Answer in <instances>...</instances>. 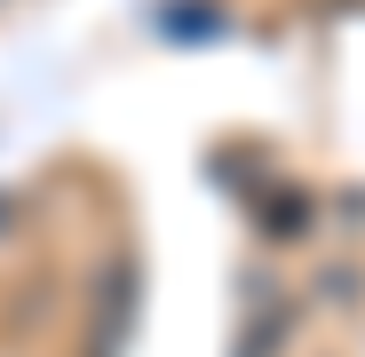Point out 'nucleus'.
Returning <instances> with one entry per match:
<instances>
[{
    "label": "nucleus",
    "instance_id": "obj_1",
    "mask_svg": "<svg viewBox=\"0 0 365 357\" xmlns=\"http://www.w3.org/2000/svg\"><path fill=\"white\" fill-rule=\"evenodd\" d=\"M0 222H9V199H0Z\"/></svg>",
    "mask_w": 365,
    "mask_h": 357
}]
</instances>
